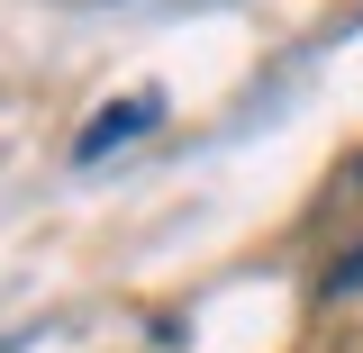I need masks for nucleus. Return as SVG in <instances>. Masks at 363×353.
Segmentation results:
<instances>
[{"label": "nucleus", "instance_id": "f257e3e1", "mask_svg": "<svg viewBox=\"0 0 363 353\" xmlns=\"http://www.w3.org/2000/svg\"><path fill=\"white\" fill-rule=\"evenodd\" d=\"M155 118H164V100H155V91H136V100H118V109H100V118H91L73 154H82V163H100V154H118L128 136H145Z\"/></svg>", "mask_w": 363, "mask_h": 353}, {"label": "nucleus", "instance_id": "f03ea898", "mask_svg": "<svg viewBox=\"0 0 363 353\" xmlns=\"http://www.w3.org/2000/svg\"><path fill=\"white\" fill-rule=\"evenodd\" d=\"M363 290V245H345L336 263H327V299H354Z\"/></svg>", "mask_w": 363, "mask_h": 353}, {"label": "nucleus", "instance_id": "7ed1b4c3", "mask_svg": "<svg viewBox=\"0 0 363 353\" xmlns=\"http://www.w3.org/2000/svg\"><path fill=\"white\" fill-rule=\"evenodd\" d=\"M354 181H363V163H354Z\"/></svg>", "mask_w": 363, "mask_h": 353}]
</instances>
